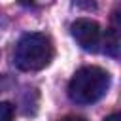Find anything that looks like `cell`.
Segmentation results:
<instances>
[{"instance_id": "1", "label": "cell", "mask_w": 121, "mask_h": 121, "mask_svg": "<svg viewBox=\"0 0 121 121\" xmlns=\"http://www.w3.org/2000/svg\"><path fill=\"white\" fill-rule=\"evenodd\" d=\"M110 87V74L100 66H83L79 68L70 83L68 96L76 104H93L106 95Z\"/></svg>"}, {"instance_id": "2", "label": "cell", "mask_w": 121, "mask_h": 121, "mask_svg": "<svg viewBox=\"0 0 121 121\" xmlns=\"http://www.w3.org/2000/svg\"><path fill=\"white\" fill-rule=\"evenodd\" d=\"M53 43L42 32L25 34L15 49V64L23 72H36L45 68L53 59Z\"/></svg>"}, {"instance_id": "3", "label": "cell", "mask_w": 121, "mask_h": 121, "mask_svg": "<svg viewBox=\"0 0 121 121\" xmlns=\"http://www.w3.org/2000/svg\"><path fill=\"white\" fill-rule=\"evenodd\" d=\"M70 32L78 45L85 51H96L100 43V26L93 19H76L70 26Z\"/></svg>"}, {"instance_id": "4", "label": "cell", "mask_w": 121, "mask_h": 121, "mask_svg": "<svg viewBox=\"0 0 121 121\" xmlns=\"http://www.w3.org/2000/svg\"><path fill=\"white\" fill-rule=\"evenodd\" d=\"M117 49H119V38H117V28L113 26L110 30V36H106V51L110 55H117Z\"/></svg>"}, {"instance_id": "5", "label": "cell", "mask_w": 121, "mask_h": 121, "mask_svg": "<svg viewBox=\"0 0 121 121\" xmlns=\"http://www.w3.org/2000/svg\"><path fill=\"white\" fill-rule=\"evenodd\" d=\"M15 108L9 102H0V121H13Z\"/></svg>"}, {"instance_id": "6", "label": "cell", "mask_w": 121, "mask_h": 121, "mask_svg": "<svg viewBox=\"0 0 121 121\" xmlns=\"http://www.w3.org/2000/svg\"><path fill=\"white\" fill-rule=\"evenodd\" d=\"M59 121H87V119L79 117V115H66V117H60Z\"/></svg>"}, {"instance_id": "7", "label": "cell", "mask_w": 121, "mask_h": 121, "mask_svg": "<svg viewBox=\"0 0 121 121\" xmlns=\"http://www.w3.org/2000/svg\"><path fill=\"white\" fill-rule=\"evenodd\" d=\"M104 121H121V115L119 113H110L108 117H104Z\"/></svg>"}]
</instances>
